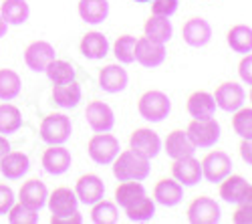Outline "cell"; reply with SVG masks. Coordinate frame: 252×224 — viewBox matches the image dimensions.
Segmentation results:
<instances>
[{
  "instance_id": "ab89813d",
  "label": "cell",
  "mask_w": 252,
  "mask_h": 224,
  "mask_svg": "<svg viewBox=\"0 0 252 224\" xmlns=\"http://www.w3.org/2000/svg\"><path fill=\"white\" fill-rule=\"evenodd\" d=\"M180 0H152V14H159V16H167L170 18L176 10H178Z\"/></svg>"
},
{
  "instance_id": "6da1fadb",
  "label": "cell",
  "mask_w": 252,
  "mask_h": 224,
  "mask_svg": "<svg viewBox=\"0 0 252 224\" xmlns=\"http://www.w3.org/2000/svg\"><path fill=\"white\" fill-rule=\"evenodd\" d=\"M111 170L119 182H123V180L143 182L150 176V160L129 148V150H123L117 154V158L111 161Z\"/></svg>"
},
{
  "instance_id": "52a82bcc",
  "label": "cell",
  "mask_w": 252,
  "mask_h": 224,
  "mask_svg": "<svg viewBox=\"0 0 252 224\" xmlns=\"http://www.w3.org/2000/svg\"><path fill=\"white\" fill-rule=\"evenodd\" d=\"M186 218L192 224H216L220 220V206L210 196H196L186 208Z\"/></svg>"
},
{
  "instance_id": "83f0119b",
  "label": "cell",
  "mask_w": 252,
  "mask_h": 224,
  "mask_svg": "<svg viewBox=\"0 0 252 224\" xmlns=\"http://www.w3.org/2000/svg\"><path fill=\"white\" fill-rule=\"evenodd\" d=\"M172 23L167 16H159V14H150L148 20L143 23V36H148L152 40H158V43H167L172 38Z\"/></svg>"
},
{
  "instance_id": "ba28073f",
  "label": "cell",
  "mask_w": 252,
  "mask_h": 224,
  "mask_svg": "<svg viewBox=\"0 0 252 224\" xmlns=\"http://www.w3.org/2000/svg\"><path fill=\"white\" fill-rule=\"evenodd\" d=\"M212 95L216 101V107H220L222 111H236L238 107L244 105L246 99V93L238 81H224L214 89Z\"/></svg>"
},
{
  "instance_id": "f6af8a7d",
  "label": "cell",
  "mask_w": 252,
  "mask_h": 224,
  "mask_svg": "<svg viewBox=\"0 0 252 224\" xmlns=\"http://www.w3.org/2000/svg\"><path fill=\"white\" fill-rule=\"evenodd\" d=\"M238 154H240V158H242L244 164L252 166V139H242V141H240Z\"/></svg>"
},
{
  "instance_id": "4dcf8cb0",
  "label": "cell",
  "mask_w": 252,
  "mask_h": 224,
  "mask_svg": "<svg viewBox=\"0 0 252 224\" xmlns=\"http://www.w3.org/2000/svg\"><path fill=\"white\" fill-rule=\"evenodd\" d=\"M125 216H127L131 222H145V220H152L156 214V200L150 198L148 194L137 198L135 202H131L129 206H125Z\"/></svg>"
},
{
  "instance_id": "4fadbf2b",
  "label": "cell",
  "mask_w": 252,
  "mask_h": 224,
  "mask_svg": "<svg viewBox=\"0 0 252 224\" xmlns=\"http://www.w3.org/2000/svg\"><path fill=\"white\" fill-rule=\"evenodd\" d=\"M129 148H131L133 152L145 156L148 160H152V158H156V156L159 154V150H161V139H159V135H158L154 129H150V128H137V129H133L131 135H129Z\"/></svg>"
},
{
  "instance_id": "603a6c76",
  "label": "cell",
  "mask_w": 252,
  "mask_h": 224,
  "mask_svg": "<svg viewBox=\"0 0 252 224\" xmlns=\"http://www.w3.org/2000/svg\"><path fill=\"white\" fill-rule=\"evenodd\" d=\"M248 186L250 184L244 180V176L230 172L218 184V194H220V198L224 202H230V204H240L246 190H248Z\"/></svg>"
},
{
  "instance_id": "836d02e7",
  "label": "cell",
  "mask_w": 252,
  "mask_h": 224,
  "mask_svg": "<svg viewBox=\"0 0 252 224\" xmlns=\"http://www.w3.org/2000/svg\"><path fill=\"white\" fill-rule=\"evenodd\" d=\"M135 45H137V38L133 34H121L115 38L113 43V57L117 63L121 65H129L135 61Z\"/></svg>"
},
{
  "instance_id": "7dc6e473",
  "label": "cell",
  "mask_w": 252,
  "mask_h": 224,
  "mask_svg": "<svg viewBox=\"0 0 252 224\" xmlns=\"http://www.w3.org/2000/svg\"><path fill=\"white\" fill-rule=\"evenodd\" d=\"M6 31H8V23L4 20V16L0 14V38H2V36L6 34Z\"/></svg>"
},
{
  "instance_id": "7c38bea8",
  "label": "cell",
  "mask_w": 252,
  "mask_h": 224,
  "mask_svg": "<svg viewBox=\"0 0 252 224\" xmlns=\"http://www.w3.org/2000/svg\"><path fill=\"white\" fill-rule=\"evenodd\" d=\"M75 194H77V200L83 202V204H95L99 202L103 196H105V184L103 180L97 176V174H83L77 178L75 182Z\"/></svg>"
},
{
  "instance_id": "d6a6232c",
  "label": "cell",
  "mask_w": 252,
  "mask_h": 224,
  "mask_svg": "<svg viewBox=\"0 0 252 224\" xmlns=\"http://www.w3.org/2000/svg\"><path fill=\"white\" fill-rule=\"evenodd\" d=\"M20 128H23V113H20V109L8 103V101L0 103V133L8 135L18 131Z\"/></svg>"
},
{
  "instance_id": "2e32d148",
  "label": "cell",
  "mask_w": 252,
  "mask_h": 224,
  "mask_svg": "<svg viewBox=\"0 0 252 224\" xmlns=\"http://www.w3.org/2000/svg\"><path fill=\"white\" fill-rule=\"evenodd\" d=\"M172 178H176L182 186H196L202 180L200 160H196L194 156L172 160Z\"/></svg>"
},
{
  "instance_id": "44dd1931",
  "label": "cell",
  "mask_w": 252,
  "mask_h": 224,
  "mask_svg": "<svg viewBox=\"0 0 252 224\" xmlns=\"http://www.w3.org/2000/svg\"><path fill=\"white\" fill-rule=\"evenodd\" d=\"M163 152L170 156L172 160L186 158V156H194L196 146L192 144V139L188 137L184 129H172L163 139Z\"/></svg>"
},
{
  "instance_id": "277c9868",
  "label": "cell",
  "mask_w": 252,
  "mask_h": 224,
  "mask_svg": "<svg viewBox=\"0 0 252 224\" xmlns=\"http://www.w3.org/2000/svg\"><path fill=\"white\" fill-rule=\"evenodd\" d=\"M188 137L192 139L196 148H212L220 139V124L210 115V117H192V121L186 128Z\"/></svg>"
},
{
  "instance_id": "5b68a950",
  "label": "cell",
  "mask_w": 252,
  "mask_h": 224,
  "mask_svg": "<svg viewBox=\"0 0 252 224\" xmlns=\"http://www.w3.org/2000/svg\"><path fill=\"white\" fill-rule=\"evenodd\" d=\"M38 133H40V139L49 146L51 144H65L73 133L71 119L65 113H49L47 117H43V121H40Z\"/></svg>"
},
{
  "instance_id": "f546056e",
  "label": "cell",
  "mask_w": 252,
  "mask_h": 224,
  "mask_svg": "<svg viewBox=\"0 0 252 224\" xmlns=\"http://www.w3.org/2000/svg\"><path fill=\"white\" fill-rule=\"evenodd\" d=\"M0 14L4 16V20L10 25H25L31 16V6L27 0H2L0 4Z\"/></svg>"
},
{
  "instance_id": "4316f807",
  "label": "cell",
  "mask_w": 252,
  "mask_h": 224,
  "mask_svg": "<svg viewBox=\"0 0 252 224\" xmlns=\"http://www.w3.org/2000/svg\"><path fill=\"white\" fill-rule=\"evenodd\" d=\"M77 204H79V200H77L75 190H71L67 186L55 188L47 198V206H49L51 214H65V212L77 210Z\"/></svg>"
},
{
  "instance_id": "bcb514c9",
  "label": "cell",
  "mask_w": 252,
  "mask_h": 224,
  "mask_svg": "<svg viewBox=\"0 0 252 224\" xmlns=\"http://www.w3.org/2000/svg\"><path fill=\"white\" fill-rule=\"evenodd\" d=\"M8 152H10V141L6 139L4 133H0V160H2Z\"/></svg>"
},
{
  "instance_id": "7a4b0ae2",
  "label": "cell",
  "mask_w": 252,
  "mask_h": 224,
  "mask_svg": "<svg viewBox=\"0 0 252 224\" xmlns=\"http://www.w3.org/2000/svg\"><path fill=\"white\" fill-rule=\"evenodd\" d=\"M137 111L145 121H152V124H158V121H163L172 111V101L163 91L159 89H150L141 93V97L137 99Z\"/></svg>"
},
{
  "instance_id": "7402d4cb",
  "label": "cell",
  "mask_w": 252,
  "mask_h": 224,
  "mask_svg": "<svg viewBox=\"0 0 252 224\" xmlns=\"http://www.w3.org/2000/svg\"><path fill=\"white\" fill-rule=\"evenodd\" d=\"M31 170V160L25 152H8L0 160V172L6 180H20L25 178Z\"/></svg>"
},
{
  "instance_id": "d4e9b609",
  "label": "cell",
  "mask_w": 252,
  "mask_h": 224,
  "mask_svg": "<svg viewBox=\"0 0 252 224\" xmlns=\"http://www.w3.org/2000/svg\"><path fill=\"white\" fill-rule=\"evenodd\" d=\"M79 18L87 25H99L109 16V0H79Z\"/></svg>"
},
{
  "instance_id": "cb8c5ba5",
  "label": "cell",
  "mask_w": 252,
  "mask_h": 224,
  "mask_svg": "<svg viewBox=\"0 0 252 224\" xmlns=\"http://www.w3.org/2000/svg\"><path fill=\"white\" fill-rule=\"evenodd\" d=\"M51 97H53V101L59 107H65V109L77 107L79 101H81V85L77 83V79L63 81V83H55L53 91H51Z\"/></svg>"
},
{
  "instance_id": "9c48e42d",
  "label": "cell",
  "mask_w": 252,
  "mask_h": 224,
  "mask_svg": "<svg viewBox=\"0 0 252 224\" xmlns=\"http://www.w3.org/2000/svg\"><path fill=\"white\" fill-rule=\"evenodd\" d=\"M85 119L93 131H111L115 126V113L113 109L101 99H93L87 103Z\"/></svg>"
},
{
  "instance_id": "9a60e30c",
  "label": "cell",
  "mask_w": 252,
  "mask_h": 224,
  "mask_svg": "<svg viewBox=\"0 0 252 224\" xmlns=\"http://www.w3.org/2000/svg\"><path fill=\"white\" fill-rule=\"evenodd\" d=\"M57 57L55 47L47 40H32L25 49V63L31 71H45L47 65Z\"/></svg>"
},
{
  "instance_id": "8992f818",
  "label": "cell",
  "mask_w": 252,
  "mask_h": 224,
  "mask_svg": "<svg viewBox=\"0 0 252 224\" xmlns=\"http://www.w3.org/2000/svg\"><path fill=\"white\" fill-rule=\"evenodd\" d=\"M200 166H202V178H206V182H210V184H220V182L232 172V160L222 150H212L202 158Z\"/></svg>"
},
{
  "instance_id": "ffe728a7",
  "label": "cell",
  "mask_w": 252,
  "mask_h": 224,
  "mask_svg": "<svg viewBox=\"0 0 252 224\" xmlns=\"http://www.w3.org/2000/svg\"><path fill=\"white\" fill-rule=\"evenodd\" d=\"M79 53L87 59H93V61L103 59L109 53V40L99 31H89L79 40Z\"/></svg>"
},
{
  "instance_id": "ac0fdd59",
  "label": "cell",
  "mask_w": 252,
  "mask_h": 224,
  "mask_svg": "<svg viewBox=\"0 0 252 224\" xmlns=\"http://www.w3.org/2000/svg\"><path fill=\"white\" fill-rule=\"evenodd\" d=\"M47 198H49V190L45 186V182L38 178H29L27 182H23V186L18 190V202H23V204L34 210L43 208L47 204Z\"/></svg>"
},
{
  "instance_id": "d590c367",
  "label": "cell",
  "mask_w": 252,
  "mask_h": 224,
  "mask_svg": "<svg viewBox=\"0 0 252 224\" xmlns=\"http://www.w3.org/2000/svg\"><path fill=\"white\" fill-rule=\"evenodd\" d=\"M91 220L95 224H115L119 220V210L117 204L111 200H99L91 204Z\"/></svg>"
},
{
  "instance_id": "f35d334b",
  "label": "cell",
  "mask_w": 252,
  "mask_h": 224,
  "mask_svg": "<svg viewBox=\"0 0 252 224\" xmlns=\"http://www.w3.org/2000/svg\"><path fill=\"white\" fill-rule=\"evenodd\" d=\"M8 222L10 224H34L38 222V210L23 204V202H14L8 210Z\"/></svg>"
},
{
  "instance_id": "f1b7e54d",
  "label": "cell",
  "mask_w": 252,
  "mask_h": 224,
  "mask_svg": "<svg viewBox=\"0 0 252 224\" xmlns=\"http://www.w3.org/2000/svg\"><path fill=\"white\" fill-rule=\"evenodd\" d=\"M226 45L234 53H240V55L252 53V27L232 25L226 32Z\"/></svg>"
},
{
  "instance_id": "c3c4849f",
  "label": "cell",
  "mask_w": 252,
  "mask_h": 224,
  "mask_svg": "<svg viewBox=\"0 0 252 224\" xmlns=\"http://www.w3.org/2000/svg\"><path fill=\"white\" fill-rule=\"evenodd\" d=\"M135 2H139V4H150L152 0H135Z\"/></svg>"
},
{
  "instance_id": "74e56055",
  "label": "cell",
  "mask_w": 252,
  "mask_h": 224,
  "mask_svg": "<svg viewBox=\"0 0 252 224\" xmlns=\"http://www.w3.org/2000/svg\"><path fill=\"white\" fill-rule=\"evenodd\" d=\"M232 129L240 139H252V105L232 111Z\"/></svg>"
},
{
  "instance_id": "e575fe53",
  "label": "cell",
  "mask_w": 252,
  "mask_h": 224,
  "mask_svg": "<svg viewBox=\"0 0 252 224\" xmlns=\"http://www.w3.org/2000/svg\"><path fill=\"white\" fill-rule=\"evenodd\" d=\"M23 81L14 69H0V101H12L18 97Z\"/></svg>"
},
{
  "instance_id": "7bdbcfd3",
  "label": "cell",
  "mask_w": 252,
  "mask_h": 224,
  "mask_svg": "<svg viewBox=\"0 0 252 224\" xmlns=\"http://www.w3.org/2000/svg\"><path fill=\"white\" fill-rule=\"evenodd\" d=\"M83 216L79 210H71L65 214H51V224H81Z\"/></svg>"
},
{
  "instance_id": "3957f363",
  "label": "cell",
  "mask_w": 252,
  "mask_h": 224,
  "mask_svg": "<svg viewBox=\"0 0 252 224\" xmlns=\"http://www.w3.org/2000/svg\"><path fill=\"white\" fill-rule=\"evenodd\" d=\"M119 150V139L109 131H95L87 141V154L99 166H109Z\"/></svg>"
},
{
  "instance_id": "ee69618b",
  "label": "cell",
  "mask_w": 252,
  "mask_h": 224,
  "mask_svg": "<svg viewBox=\"0 0 252 224\" xmlns=\"http://www.w3.org/2000/svg\"><path fill=\"white\" fill-rule=\"evenodd\" d=\"M234 224H252V204H238V208L232 212Z\"/></svg>"
},
{
  "instance_id": "484cf974",
  "label": "cell",
  "mask_w": 252,
  "mask_h": 224,
  "mask_svg": "<svg viewBox=\"0 0 252 224\" xmlns=\"http://www.w3.org/2000/svg\"><path fill=\"white\" fill-rule=\"evenodd\" d=\"M186 111L190 113V117H210L216 111V101L214 95L208 93L204 89H198L194 93H190L186 101Z\"/></svg>"
},
{
  "instance_id": "b9f144b4",
  "label": "cell",
  "mask_w": 252,
  "mask_h": 224,
  "mask_svg": "<svg viewBox=\"0 0 252 224\" xmlns=\"http://www.w3.org/2000/svg\"><path fill=\"white\" fill-rule=\"evenodd\" d=\"M238 77H240L242 83L252 85V53L242 55L240 63H238Z\"/></svg>"
},
{
  "instance_id": "5bb4252c",
  "label": "cell",
  "mask_w": 252,
  "mask_h": 224,
  "mask_svg": "<svg viewBox=\"0 0 252 224\" xmlns=\"http://www.w3.org/2000/svg\"><path fill=\"white\" fill-rule=\"evenodd\" d=\"M71 152L63 146V144H51L45 152H43V158H40V164H43L45 172L53 174V176H61L65 174L69 168H71Z\"/></svg>"
},
{
  "instance_id": "e0dca14e",
  "label": "cell",
  "mask_w": 252,
  "mask_h": 224,
  "mask_svg": "<svg viewBox=\"0 0 252 224\" xmlns=\"http://www.w3.org/2000/svg\"><path fill=\"white\" fill-rule=\"evenodd\" d=\"M129 75L121 67V63H109L99 69V87L107 93H119L127 87Z\"/></svg>"
},
{
  "instance_id": "60d3db41",
  "label": "cell",
  "mask_w": 252,
  "mask_h": 224,
  "mask_svg": "<svg viewBox=\"0 0 252 224\" xmlns=\"http://www.w3.org/2000/svg\"><path fill=\"white\" fill-rule=\"evenodd\" d=\"M12 204H14V190L4 182H0V216L8 214Z\"/></svg>"
},
{
  "instance_id": "681fc988",
  "label": "cell",
  "mask_w": 252,
  "mask_h": 224,
  "mask_svg": "<svg viewBox=\"0 0 252 224\" xmlns=\"http://www.w3.org/2000/svg\"><path fill=\"white\" fill-rule=\"evenodd\" d=\"M248 99H250V105H252V87H250V91H248Z\"/></svg>"
},
{
  "instance_id": "1f68e13d",
  "label": "cell",
  "mask_w": 252,
  "mask_h": 224,
  "mask_svg": "<svg viewBox=\"0 0 252 224\" xmlns=\"http://www.w3.org/2000/svg\"><path fill=\"white\" fill-rule=\"evenodd\" d=\"M141 196H145V188H143L141 182H137V180H123V182H119V186L115 188V204L125 208V206H129L131 202H135Z\"/></svg>"
},
{
  "instance_id": "d6986e66",
  "label": "cell",
  "mask_w": 252,
  "mask_h": 224,
  "mask_svg": "<svg viewBox=\"0 0 252 224\" xmlns=\"http://www.w3.org/2000/svg\"><path fill=\"white\" fill-rule=\"evenodd\" d=\"M184 198V186L176 178H159L154 186V200L161 206H176Z\"/></svg>"
},
{
  "instance_id": "8d00e7d4",
  "label": "cell",
  "mask_w": 252,
  "mask_h": 224,
  "mask_svg": "<svg viewBox=\"0 0 252 224\" xmlns=\"http://www.w3.org/2000/svg\"><path fill=\"white\" fill-rule=\"evenodd\" d=\"M45 73H47V77H49V81H51L53 85H55V83H63V81L75 79V69H73V65L69 63V61L57 59V57L47 65Z\"/></svg>"
},
{
  "instance_id": "30bf717a",
  "label": "cell",
  "mask_w": 252,
  "mask_h": 224,
  "mask_svg": "<svg viewBox=\"0 0 252 224\" xmlns=\"http://www.w3.org/2000/svg\"><path fill=\"white\" fill-rule=\"evenodd\" d=\"M182 38L186 45H190L194 49L206 47L210 43V38H212V27H210L206 18L192 16V18H188L182 27Z\"/></svg>"
},
{
  "instance_id": "8fae6325",
  "label": "cell",
  "mask_w": 252,
  "mask_h": 224,
  "mask_svg": "<svg viewBox=\"0 0 252 224\" xmlns=\"http://www.w3.org/2000/svg\"><path fill=\"white\" fill-rule=\"evenodd\" d=\"M135 61L141 67H159L163 61H165V45L158 43V40H152L148 36H141L137 38V45H135Z\"/></svg>"
}]
</instances>
